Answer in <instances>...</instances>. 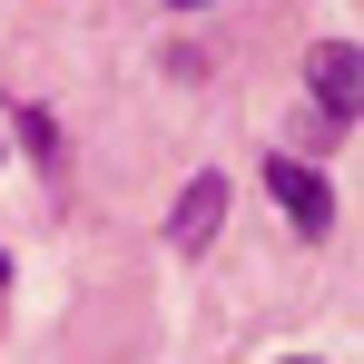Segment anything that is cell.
I'll return each instance as SVG.
<instances>
[{
	"label": "cell",
	"mask_w": 364,
	"mask_h": 364,
	"mask_svg": "<svg viewBox=\"0 0 364 364\" xmlns=\"http://www.w3.org/2000/svg\"><path fill=\"white\" fill-rule=\"evenodd\" d=\"M178 10H197V0H178Z\"/></svg>",
	"instance_id": "obj_5"
},
{
	"label": "cell",
	"mask_w": 364,
	"mask_h": 364,
	"mask_svg": "<svg viewBox=\"0 0 364 364\" xmlns=\"http://www.w3.org/2000/svg\"><path fill=\"white\" fill-rule=\"evenodd\" d=\"M266 187L286 197V217H296V237H325V227H335V187L315 178L305 158H266Z\"/></svg>",
	"instance_id": "obj_1"
},
{
	"label": "cell",
	"mask_w": 364,
	"mask_h": 364,
	"mask_svg": "<svg viewBox=\"0 0 364 364\" xmlns=\"http://www.w3.org/2000/svg\"><path fill=\"white\" fill-rule=\"evenodd\" d=\"M217 227H227V178L207 168V178H187V187H178V217H168V237H178V256H197Z\"/></svg>",
	"instance_id": "obj_2"
},
{
	"label": "cell",
	"mask_w": 364,
	"mask_h": 364,
	"mask_svg": "<svg viewBox=\"0 0 364 364\" xmlns=\"http://www.w3.org/2000/svg\"><path fill=\"white\" fill-rule=\"evenodd\" d=\"M305 79H315V119H335V128L355 119V89H364L355 79V40H325V50L305 60Z\"/></svg>",
	"instance_id": "obj_3"
},
{
	"label": "cell",
	"mask_w": 364,
	"mask_h": 364,
	"mask_svg": "<svg viewBox=\"0 0 364 364\" xmlns=\"http://www.w3.org/2000/svg\"><path fill=\"white\" fill-rule=\"evenodd\" d=\"M0 276H10V256H0Z\"/></svg>",
	"instance_id": "obj_4"
}]
</instances>
